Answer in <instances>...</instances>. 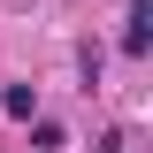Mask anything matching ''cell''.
I'll return each mask as SVG.
<instances>
[{"mask_svg": "<svg viewBox=\"0 0 153 153\" xmlns=\"http://www.w3.org/2000/svg\"><path fill=\"white\" fill-rule=\"evenodd\" d=\"M153 46V0H130V23H123V54H146Z\"/></svg>", "mask_w": 153, "mask_h": 153, "instance_id": "cell-1", "label": "cell"}, {"mask_svg": "<svg viewBox=\"0 0 153 153\" xmlns=\"http://www.w3.org/2000/svg\"><path fill=\"white\" fill-rule=\"evenodd\" d=\"M0 115L31 123V115H38V92H31V84H8V92H0Z\"/></svg>", "mask_w": 153, "mask_h": 153, "instance_id": "cell-2", "label": "cell"}, {"mask_svg": "<svg viewBox=\"0 0 153 153\" xmlns=\"http://www.w3.org/2000/svg\"><path fill=\"white\" fill-rule=\"evenodd\" d=\"M31 146H38V153H61L69 138H61V123H46V115H31Z\"/></svg>", "mask_w": 153, "mask_h": 153, "instance_id": "cell-3", "label": "cell"}]
</instances>
